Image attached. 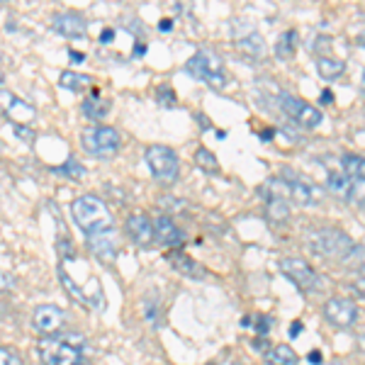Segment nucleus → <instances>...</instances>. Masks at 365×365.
I'll return each mask as SVG.
<instances>
[{"label":"nucleus","instance_id":"obj_1","mask_svg":"<svg viewBox=\"0 0 365 365\" xmlns=\"http://www.w3.org/2000/svg\"><path fill=\"white\" fill-rule=\"evenodd\" d=\"M71 217L78 225V229L91 237V234L105 232V229H113V217L110 210L105 207L103 200L93 197V195H81L71 202Z\"/></svg>","mask_w":365,"mask_h":365},{"label":"nucleus","instance_id":"obj_2","mask_svg":"<svg viewBox=\"0 0 365 365\" xmlns=\"http://www.w3.org/2000/svg\"><path fill=\"white\" fill-rule=\"evenodd\" d=\"M304 241H307L309 251L322 258H341L351 251L353 241L346 232L336 227H314L304 232Z\"/></svg>","mask_w":365,"mask_h":365},{"label":"nucleus","instance_id":"obj_3","mask_svg":"<svg viewBox=\"0 0 365 365\" xmlns=\"http://www.w3.org/2000/svg\"><path fill=\"white\" fill-rule=\"evenodd\" d=\"M185 71L190 76H195L197 81H202L205 86L215 88V91H225L229 83L225 61L210 49H200L197 54H192L190 61L185 63Z\"/></svg>","mask_w":365,"mask_h":365},{"label":"nucleus","instance_id":"obj_4","mask_svg":"<svg viewBox=\"0 0 365 365\" xmlns=\"http://www.w3.org/2000/svg\"><path fill=\"white\" fill-rule=\"evenodd\" d=\"M270 187V197H290L295 200L299 205H317L322 200V190L314 185V182H309L307 178H302V175L292 173V170H287L285 178H275L268 182Z\"/></svg>","mask_w":365,"mask_h":365},{"label":"nucleus","instance_id":"obj_5","mask_svg":"<svg viewBox=\"0 0 365 365\" xmlns=\"http://www.w3.org/2000/svg\"><path fill=\"white\" fill-rule=\"evenodd\" d=\"M81 144L91 156L100 158V161H110V158L117 156L120 151V132L113 127H91L81 134Z\"/></svg>","mask_w":365,"mask_h":365},{"label":"nucleus","instance_id":"obj_6","mask_svg":"<svg viewBox=\"0 0 365 365\" xmlns=\"http://www.w3.org/2000/svg\"><path fill=\"white\" fill-rule=\"evenodd\" d=\"M144 158H146V166H149V170L161 182H173L175 178H178L180 163H178V154H175L173 149H168V146H163V144H154V146L146 149Z\"/></svg>","mask_w":365,"mask_h":365},{"label":"nucleus","instance_id":"obj_7","mask_svg":"<svg viewBox=\"0 0 365 365\" xmlns=\"http://www.w3.org/2000/svg\"><path fill=\"white\" fill-rule=\"evenodd\" d=\"M39 351H42L44 365H78L83 361L81 349L71 346L68 341H63L58 334H54V336H44L39 341Z\"/></svg>","mask_w":365,"mask_h":365},{"label":"nucleus","instance_id":"obj_8","mask_svg":"<svg viewBox=\"0 0 365 365\" xmlns=\"http://www.w3.org/2000/svg\"><path fill=\"white\" fill-rule=\"evenodd\" d=\"M280 110L290 117L292 122H297L304 129H314L322 125L324 115L322 110H317L314 105H309L307 100L290 96V93H280Z\"/></svg>","mask_w":365,"mask_h":365},{"label":"nucleus","instance_id":"obj_9","mask_svg":"<svg viewBox=\"0 0 365 365\" xmlns=\"http://www.w3.org/2000/svg\"><path fill=\"white\" fill-rule=\"evenodd\" d=\"M280 270L285 273L287 280H292L299 290H307V292H314V290H322L324 287V280L322 275L317 273L314 268L309 266L304 258H282L280 261Z\"/></svg>","mask_w":365,"mask_h":365},{"label":"nucleus","instance_id":"obj_10","mask_svg":"<svg viewBox=\"0 0 365 365\" xmlns=\"http://www.w3.org/2000/svg\"><path fill=\"white\" fill-rule=\"evenodd\" d=\"M324 317L339 329H349L358 322V307L349 297H331L324 304Z\"/></svg>","mask_w":365,"mask_h":365},{"label":"nucleus","instance_id":"obj_11","mask_svg":"<svg viewBox=\"0 0 365 365\" xmlns=\"http://www.w3.org/2000/svg\"><path fill=\"white\" fill-rule=\"evenodd\" d=\"M63 322H66V314H63V309L56 307V304H39L32 314L34 329H37L39 334H44V336H54L58 329L63 327Z\"/></svg>","mask_w":365,"mask_h":365},{"label":"nucleus","instance_id":"obj_12","mask_svg":"<svg viewBox=\"0 0 365 365\" xmlns=\"http://www.w3.org/2000/svg\"><path fill=\"white\" fill-rule=\"evenodd\" d=\"M88 246H91L93 256H98L100 261L113 263L117 251H120V239H117L115 227L105 229V232H98V234H91V237H88Z\"/></svg>","mask_w":365,"mask_h":365},{"label":"nucleus","instance_id":"obj_13","mask_svg":"<svg viewBox=\"0 0 365 365\" xmlns=\"http://www.w3.org/2000/svg\"><path fill=\"white\" fill-rule=\"evenodd\" d=\"M0 108L13 120V125H29L37 117L32 105L20 100L17 96H10V93H0Z\"/></svg>","mask_w":365,"mask_h":365},{"label":"nucleus","instance_id":"obj_14","mask_svg":"<svg viewBox=\"0 0 365 365\" xmlns=\"http://www.w3.org/2000/svg\"><path fill=\"white\" fill-rule=\"evenodd\" d=\"M51 29L61 37H68V39H81L88 29V22L83 15L78 13H58L54 15L51 20Z\"/></svg>","mask_w":365,"mask_h":365},{"label":"nucleus","instance_id":"obj_15","mask_svg":"<svg viewBox=\"0 0 365 365\" xmlns=\"http://www.w3.org/2000/svg\"><path fill=\"white\" fill-rule=\"evenodd\" d=\"M154 232H156V239L161 241V244L170 246V251L185 244V234H182V229L175 225L168 215L156 217V220H154Z\"/></svg>","mask_w":365,"mask_h":365},{"label":"nucleus","instance_id":"obj_16","mask_svg":"<svg viewBox=\"0 0 365 365\" xmlns=\"http://www.w3.org/2000/svg\"><path fill=\"white\" fill-rule=\"evenodd\" d=\"M127 234L132 237V241H137L139 246H149L151 241L156 239V232H154V222L149 220L146 215H132L127 220Z\"/></svg>","mask_w":365,"mask_h":365},{"label":"nucleus","instance_id":"obj_17","mask_svg":"<svg viewBox=\"0 0 365 365\" xmlns=\"http://www.w3.org/2000/svg\"><path fill=\"white\" fill-rule=\"evenodd\" d=\"M168 263L173 266L175 270H178L180 275H185V278H192V280H202L205 275V268L200 266V263L195 261V258H190V256H185V253H180V251H170L168 253Z\"/></svg>","mask_w":365,"mask_h":365},{"label":"nucleus","instance_id":"obj_18","mask_svg":"<svg viewBox=\"0 0 365 365\" xmlns=\"http://www.w3.org/2000/svg\"><path fill=\"white\" fill-rule=\"evenodd\" d=\"M327 190L339 200H351L353 180L346 178V173H329L327 175Z\"/></svg>","mask_w":365,"mask_h":365},{"label":"nucleus","instance_id":"obj_19","mask_svg":"<svg viewBox=\"0 0 365 365\" xmlns=\"http://www.w3.org/2000/svg\"><path fill=\"white\" fill-rule=\"evenodd\" d=\"M341 168H344V173L349 175L351 180L365 182V156L344 154V156H341Z\"/></svg>","mask_w":365,"mask_h":365},{"label":"nucleus","instance_id":"obj_20","mask_svg":"<svg viewBox=\"0 0 365 365\" xmlns=\"http://www.w3.org/2000/svg\"><path fill=\"white\" fill-rule=\"evenodd\" d=\"M263 358H266L268 365H297V353L292 351L287 344L273 346V349H270Z\"/></svg>","mask_w":365,"mask_h":365},{"label":"nucleus","instance_id":"obj_21","mask_svg":"<svg viewBox=\"0 0 365 365\" xmlns=\"http://www.w3.org/2000/svg\"><path fill=\"white\" fill-rule=\"evenodd\" d=\"M58 86L61 88H68V91L73 93H81L86 91V88L93 86V78L86 73H73V71H63L61 76H58Z\"/></svg>","mask_w":365,"mask_h":365},{"label":"nucleus","instance_id":"obj_22","mask_svg":"<svg viewBox=\"0 0 365 365\" xmlns=\"http://www.w3.org/2000/svg\"><path fill=\"white\" fill-rule=\"evenodd\" d=\"M317 68H319L322 78L334 81L346 71V63L341 61V58H336V56H322L319 61H317Z\"/></svg>","mask_w":365,"mask_h":365},{"label":"nucleus","instance_id":"obj_23","mask_svg":"<svg viewBox=\"0 0 365 365\" xmlns=\"http://www.w3.org/2000/svg\"><path fill=\"white\" fill-rule=\"evenodd\" d=\"M83 113L86 117H91V120H103V117L110 113V103L105 98H100L98 93H93L83 103Z\"/></svg>","mask_w":365,"mask_h":365},{"label":"nucleus","instance_id":"obj_24","mask_svg":"<svg viewBox=\"0 0 365 365\" xmlns=\"http://www.w3.org/2000/svg\"><path fill=\"white\" fill-rule=\"evenodd\" d=\"M295 46H297V32L295 29H287V32H282L278 37V42H275V54L280 58H290L295 54Z\"/></svg>","mask_w":365,"mask_h":365},{"label":"nucleus","instance_id":"obj_25","mask_svg":"<svg viewBox=\"0 0 365 365\" xmlns=\"http://www.w3.org/2000/svg\"><path fill=\"white\" fill-rule=\"evenodd\" d=\"M239 49L244 51L246 56H263V51H266V44H263V37L258 32H251L249 37L239 39Z\"/></svg>","mask_w":365,"mask_h":365},{"label":"nucleus","instance_id":"obj_26","mask_svg":"<svg viewBox=\"0 0 365 365\" xmlns=\"http://www.w3.org/2000/svg\"><path fill=\"white\" fill-rule=\"evenodd\" d=\"M344 266H349L365 278V246L363 244H353L351 251L344 256Z\"/></svg>","mask_w":365,"mask_h":365},{"label":"nucleus","instance_id":"obj_27","mask_svg":"<svg viewBox=\"0 0 365 365\" xmlns=\"http://www.w3.org/2000/svg\"><path fill=\"white\" fill-rule=\"evenodd\" d=\"M268 217L273 222L290 220V205L285 197H268Z\"/></svg>","mask_w":365,"mask_h":365},{"label":"nucleus","instance_id":"obj_28","mask_svg":"<svg viewBox=\"0 0 365 365\" xmlns=\"http://www.w3.org/2000/svg\"><path fill=\"white\" fill-rule=\"evenodd\" d=\"M54 175H61V178H68V180H81L86 175V168L81 161H76V158H68L63 166H56L54 168Z\"/></svg>","mask_w":365,"mask_h":365},{"label":"nucleus","instance_id":"obj_29","mask_svg":"<svg viewBox=\"0 0 365 365\" xmlns=\"http://www.w3.org/2000/svg\"><path fill=\"white\" fill-rule=\"evenodd\" d=\"M195 163H197V166L202 168V170H207V173H217V170H220L217 156L212 154L210 149H205V146H202V149H197V151H195Z\"/></svg>","mask_w":365,"mask_h":365},{"label":"nucleus","instance_id":"obj_30","mask_svg":"<svg viewBox=\"0 0 365 365\" xmlns=\"http://www.w3.org/2000/svg\"><path fill=\"white\" fill-rule=\"evenodd\" d=\"M0 365H25L22 356L10 346H0Z\"/></svg>","mask_w":365,"mask_h":365},{"label":"nucleus","instance_id":"obj_31","mask_svg":"<svg viewBox=\"0 0 365 365\" xmlns=\"http://www.w3.org/2000/svg\"><path fill=\"white\" fill-rule=\"evenodd\" d=\"M158 205H161L163 210H168V212H170L168 217H173L175 212H182V210H185V205H182L180 200H175V197H168V195H163L161 200H158Z\"/></svg>","mask_w":365,"mask_h":365},{"label":"nucleus","instance_id":"obj_32","mask_svg":"<svg viewBox=\"0 0 365 365\" xmlns=\"http://www.w3.org/2000/svg\"><path fill=\"white\" fill-rule=\"evenodd\" d=\"M156 98H158V103H161V105H173L175 103V93L170 91L168 86H158Z\"/></svg>","mask_w":365,"mask_h":365},{"label":"nucleus","instance_id":"obj_33","mask_svg":"<svg viewBox=\"0 0 365 365\" xmlns=\"http://www.w3.org/2000/svg\"><path fill=\"white\" fill-rule=\"evenodd\" d=\"M13 132L22 141H27V144H29V141H34V129H29L27 125H13Z\"/></svg>","mask_w":365,"mask_h":365},{"label":"nucleus","instance_id":"obj_34","mask_svg":"<svg viewBox=\"0 0 365 365\" xmlns=\"http://www.w3.org/2000/svg\"><path fill=\"white\" fill-rule=\"evenodd\" d=\"M351 200H358L361 205H365V182H356V180H353Z\"/></svg>","mask_w":365,"mask_h":365},{"label":"nucleus","instance_id":"obj_35","mask_svg":"<svg viewBox=\"0 0 365 365\" xmlns=\"http://www.w3.org/2000/svg\"><path fill=\"white\" fill-rule=\"evenodd\" d=\"M268 329H270L268 317H258V322H256V334H258V336H268Z\"/></svg>","mask_w":365,"mask_h":365},{"label":"nucleus","instance_id":"obj_36","mask_svg":"<svg viewBox=\"0 0 365 365\" xmlns=\"http://www.w3.org/2000/svg\"><path fill=\"white\" fill-rule=\"evenodd\" d=\"M353 287H356V290L365 297V278H363V275H361V278H358L356 282H353Z\"/></svg>","mask_w":365,"mask_h":365},{"label":"nucleus","instance_id":"obj_37","mask_svg":"<svg viewBox=\"0 0 365 365\" xmlns=\"http://www.w3.org/2000/svg\"><path fill=\"white\" fill-rule=\"evenodd\" d=\"M322 103H324V105H331V103H334V93H331V91H324V93H322Z\"/></svg>","mask_w":365,"mask_h":365},{"label":"nucleus","instance_id":"obj_38","mask_svg":"<svg viewBox=\"0 0 365 365\" xmlns=\"http://www.w3.org/2000/svg\"><path fill=\"white\" fill-rule=\"evenodd\" d=\"M299 331H302V324L295 322V324H292V329H290V336H292V339H297V336H299Z\"/></svg>","mask_w":365,"mask_h":365},{"label":"nucleus","instance_id":"obj_39","mask_svg":"<svg viewBox=\"0 0 365 365\" xmlns=\"http://www.w3.org/2000/svg\"><path fill=\"white\" fill-rule=\"evenodd\" d=\"M309 363H314V365L322 363V351H312L309 353Z\"/></svg>","mask_w":365,"mask_h":365},{"label":"nucleus","instance_id":"obj_40","mask_svg":"<svg viewBox=\"0 0 365 365\" xmlns=\"http://www.w3.org/2000/svg\"><path fill=\"white\" fill-rule=\"evenodd\" d=\"M163 29V32H168V29H173V20H161V25H158Z\"/></svg>","mask_w":365,"mask_h":365},{"label":"nucleus","instance_id":"obj_41","mask_svg":"<svg viewBox=\"0 0 365 365\" xmlns=\"http://www.w3.org/2000/svg\"><path fill=\"white\" fill-rule=\"evenodd\" d=\"M358 349H361V353L365 356V334H361V336H358Z\"/></svg>","mask_w":365,"mask_h":365},{"label":"nucleus","instance_id":"obj_42","mask_svg":"<svg viewBox=\"0 0 365 365\" xmlns=\"http://www.w3.org/2000/svg\"><path fill=\"white\" fill-rule=\"evenodd\" d=\"M113 34H115V32H113V29H105V32H103V37H100V39H103V42H105V44H108V39H110V37H113Z\"/></svg>","mask_w":365,"mask_h":365},{"label":"nucleus","instance_id":"obj_43","mask_svg":"<svg viewBox=\"0 0 365 365\" xmlns=\"http://www.w3.org/2000/svg\"><path fill=\"white\" fill-rule=\"evenodd\" d=\"M220 365H244L241 361H234V358H229V361H222Z\"/></svg>","mask_w":365,"mask_h":365},{"label":"nucleus","instance_id":"obj_44","mask_svg":"<svg viewBox=\"0 0 365 365\" xmlns=\"http://www.w3.org/2000/svg\"><path fill=\"white\" fill-rule=\"evenodd\" d=\"M71 58H76V61H81V58H83V54H78V51H71Z\"/></svg>","mask_w":365,"mask_h":365},{"label":"nucleus","instance_id":"obj_45","mask_svg":"<svg viewBox=\"0 0 365 365\" xmlns=\"http://www.w3.org/2000/svg\"><path fill=\"white\" fill-rule=\"evenodd\" d=\"M361 44L365 46V29H363V34H361Z\"/></svg>","mask_w":365,"mask_h":365},{"label":"nucleus","instance_id":"obj_46","mask_svg":"<svg viewBox=\"0 0 365 365\" xmlns=\"http://www.w3.org/2000/svg\"><path fill=\"white\" fill-rule=\"evenodd\" d=\"M78 365H91V363H88V361H86V358H83V361H81Z\"/></svg>","mask_w":365,"mask_h":365},{"label":"nucleus","instance_id":"obj_47","mask_svg":"<svg viewBox=\"0 0 365 365\" xmlns=\"http://www.w3.org/2000/svg\"><path fill=\"white\" fill-rule=\"evenodd\" d=\"M329 365H344V363H341V361H334V363H329Z\"/></svg>","mask_w":365,"mask_h":365},{"label":"nucleus","instance_id":"obj_48","mask_svg":"<svg viewBox=\"0 0 365 365\" xmlns=\"http://www.w3.org/2000/svg\"><path fill=\"white\" fill-rule=\"evenodd\" d=\"M361 81H363V91H365V71H363V78Z\"/></svg>","mask_w":365,"mask_h":365},{"label":"nucleus","instance_id":"obj_49","mask_svg":"<svg viewBox=\"0 0 365 365\" xmlns=\"http://www.w3.org/2000/svg\"><path fill=\"white\" fill-rule=\"evenodd\" d=\"M0 154H3V141H0Z\"/></svg>","mask_w":365,"mask_h":365},{"label":"nucleus","instance_id":"obj_50","mask_svg":"<svg viewBox=\"0 0 365 365\" xmlns=\"http://www.w3.org/2000/svg\"><path fill=\"white\" fill-rule=\"evenodd\" d=\"M0 83H3V76H0Z\"/></svg>","mask_w":365,"mask_h":365},{"label":"nucleus","instance_id":"obj_51","mask_svg":"<svg viewBox=\"0 0 365 365\" xmlns=\"http://www.w3.org/2000/svg\"><path fill=\"white\" fill-rule=\"evenodd\" d=\"M0 56H3V54H0Z\"/></svg>","mask_w":365,"mask_h":365}]
</instances>
